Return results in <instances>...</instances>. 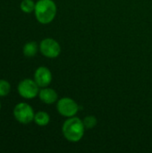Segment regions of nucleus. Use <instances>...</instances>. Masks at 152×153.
Segmentation results:
<instances>
[{"label":"nucleus","instance_id":"nucleus-1","mask_svg":"<svg viewBox=\"0 0 152 153\" xmlns=\"http://www.w3.org/2000/svg\"><path fill=\"white\" fill-rule=\"evenodd\" d=\"M84 124L78 117H71L67 119L63 126V134L69 142H79L84 134Z\"/></svg>","mask_w":152,"mask_h":153},{"label":"nucleus","instance_id":"nucleus-2","mask_svg":"<svg viewBox=\"0 0 152 153\" xmlns=\"http://www.w3.org/2000/svg\"><path fill=\"white\" fill-rule=\"evenodd\" d=\"M37 20L43 24L51 22L56 14V5L52 0H39L35 5Z\"/></svg>","mask_w":152,"mask_h":153},{"label":"nucleus","instance_id":"nucleus-3","mask_svg":"<svg viewBox=\"0 0 152 153\" xmlns=\"http://www.w3.org/2000/svg\"><path fill=\"white\" fill-rule=\"evenodd\" d=\"M13 115L17 121L22 124H29L34 119V112L32 108L26 103H19L13 109Z\"/></svg>","mask_w":152,"mask_h":153},{"label":"nucleus","instance_id":"nucleus-4","mask_svg":"<svg viewBox=\"0 0 152 153\" xmlns=\"http://www.w3.org/2000/svg\"><path fill=\"white\" fill-rule=\"evenodd\" d=\"M18 92L24 99H33L39 93V85L35 81L25 79L19 83Z\"/></svg>","mask_w":152,"mask_h":153},{"label":"nucleus","instance_id":"nucleus-5","mask_svg":"<svg viewBox=\"0 0 152 153\" xmlns=\"http://www.w3.org/2000/svg\"><path fill=\"white\" fill-rule=\"evenodd\" d=\"M57 111L64 117H72L79 109L77 103L69 98H63L57 102Z\"/></svg>","mask_w":152,"mask_h":153},{"label":"nucleus","instance_id":"nucleus-6","mask_svg":"<svg viewBox=\"0 0 152 153\" xmlns=\"http://www.w3.org/2000/svg\"><path fill=\"white\" fill-rule=\"evenodd\" d=\"M40 51L42 55L49 58H55L59 56L61 48L58 42L53 39H45L40 43Z\"/></svg>","mask_w":152,"mask_h":153},{"label":"nucleus","instance_id":"nucleus-7","mask_svg":"<svg viewBox=\"0 0 152 153\" xmlns=\"http://www.w3.org/2000/svg\"><path fill=\"white\" fill-rule=\"evenodd\" d=\"M34 78L39 87H47L52 81V74L47 67L40 66L36 70Z\"/></svg>","mask_w":152,"mask_h":153},{"label":"nucleus","instance_id":"nucleus-8","mask_svg":"<svg viewBox=\"0 0 152 153\" xmlns=\"http://www.w3.org/2000/svg\"><path fill=\"white\" fill-rule=\"evenodd\" d=\"M39 99L46 104H53L57 100V93L52 89H42L39 93Z\"/></svg>","mask_w":152,"mask_h":153},{"label":"nucleus","instance_id":"nucleus-9","mask_svg":"<svg viewBox=\"0 0 152 153\" xmlns=\"http://www.w3.org/2000/svg\"><path fill=\"white\" fill-rule=\"evenodd\" d=\"M34 120H35L37 125H39L40 126H47L49 123L50 117H49L47 113L43 112V111H39V112H38L35 115Z\"/></svg>","mask_w":152,"mask_h":153},{"label":"nucleus","instance_id":"nucleus-10","mask_svg":"<svg viewBox=\"0 0 152 153\" xmlns=\"http://www.w3.org/2000/svg\"><path fill=\"white\" fill-rule=\"evenodd\" d=\"M37 51H38V45L36 42H33V41L29 42L25 44L23 47V54L26 56H29V57L33 56L36 55Z\"/></svg>","mask_w":152,"mask_h":153},{"label":"nucleus","instance_id":"nucleus-11","mask_svg":"<svg viewBox=\"0 0 152 153\" xmlns=\"http://www.w3.org/2000/svg\"><path fill=\"white\" fill-rule=\"evenodd\" d=\"M35 5L36 4H34L32 0H22L21 3V9L22 12L30 13L35 10Z\"/></svg>","mask_w":152,"mask_h":153},{"label":"nucleus","instance_id":"nucleus-12","mask_svg":"<svg viewBox=\"0 0 152 153\" xmlns=\"http://www.w3.org/2000/svg\"><path fill=\"white\" fill-rule=\"evenodd\" d=\"M83 124H84V126L85 128L87 129H91L93 128L94 126H96L97 125V119L95 117L93 116H88L84 118L83 120Z\"/></svg>","mask_w":152,"mask_h":153},{"label":"nucleus","instance_id":"nucleus-13","mask_svg":"<svg viewBox=\"0 0 152 153\" xmlns=\"http://www.w3.org/2000/svg\"><path fill=\"white\" fill-rule=\"evenodd\" d=\"M10 91V84L4 80H0V97L6 96Z\"/></svg>","mask_w":152,"mask_h":153},{"label":"nucleus","instance_id":"nucleus-14","mask_svg":"<svg viewBox=\"0 0 152 153\" xmlns=\"http://www.w3.org/2000/svg\"><path fill=\"white\" fill-rule=\"evenodd\" d=\"M0 108H1V105H0Z\"/></svg>","mask_w":152,"mask_h":153}]
</instances>
